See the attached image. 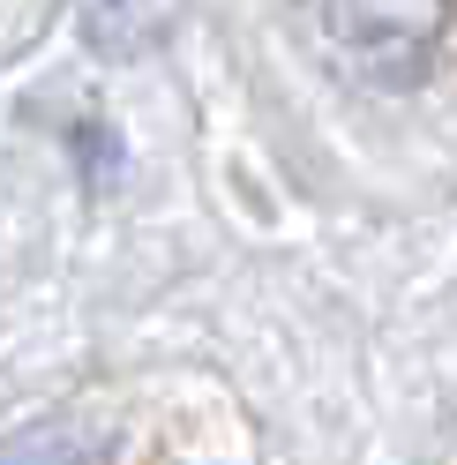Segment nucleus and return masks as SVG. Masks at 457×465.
I'll list each match as a JSON object with an SVG mask.
<instances>
[{
    "label": "nucleus",
    "instance_id": "f257e3e1",
    "mask_svg": "<svg viewBox=\"0 0 457 465\" xmlns=\"http://www.w3.org/2000/svg\"><path fill=\"white\" fill-rule=\"evenodd\" d=\"M442 23H450V0H323V31L375 83H413L427 45L442 38Z\"/></svg>",
    "mask_w": 457,
    "mask_h": 465
}]
</instances>
